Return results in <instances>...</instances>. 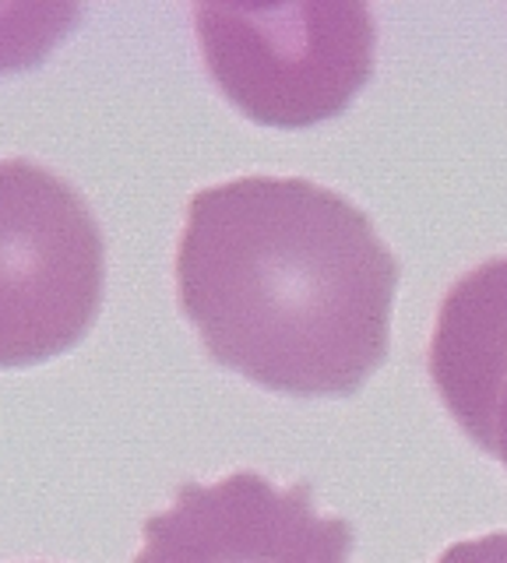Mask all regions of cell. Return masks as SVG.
I'll return each mask as SVG.
<instances>
[{
  "label": "cell",
  "mask_w": 507,
  "mask_h": 563,
  "mask_svg": "<svg viewBox=\"0 0 507 563\" xmlns=\"http://www.w3.org/2000/svg\"><path fill=\"white\" fill-rule=\"evenodd\" d=\"M437 563H507V532H489L469 542H454Z\"/></svg>",
  "instance_id": "cell-7"
},
{
  "label": "cell",
  "mask_w": 507,
  "mask_h": 563,
  "mask_svg": "<svg viewBox=\"0 0 507 563\" xmlns=\"http://www.w3.org/2000/svg\"><path fill=\"white\" fill-rule=\"evenodd\" d=\"M398 261L353 201L300 176H240L187 201L180 310L212 356L300 398H342L388 360Z\"/></svg>",
  "instance_id": "cell-1"
},
{
  "label": "cell",
  "mask_w": 507,
  "mask_h": 563,
  "mask_svg": "<svg viewBox=\"0 0 507 563\" xmlns=\"http://www.w3.org/2000/svg\"><path fill=\"white\" fill-rule=\"evenodd\" d=\"M107 289V243L81 194L32 158H0V366L85 339Z\"/></svg>",
  "instance_id": "cell-2"
},
{
  "label": "cell",
  "mask_w": 507,
  "mask_h": 563,
  "mask_svg": "<svg viewBox=\"0 0 507 563\" xmlns=\"http://www.w3.org/2000/svg\"><path fill=\"white\" fill-rule=\"evenodd\" d=\"M78 8L67 4H0V70H25L43 64L71 25Z\"/></svg>",
  "instance_id": "cell-6"
},
{
  "label": "cell",
  "mask_w": 507,
  "mask_h": 563,
  "mask_svg": "<svg viewBox=\"0 0 507 563\" xmlns=\"http://www.w3.org/2000/svg\"><path fill=\"white\" fill-rule=\"evenodd\" d=\"M195 29L222 96L268 128L335 117L374 75L377 29L363 4H201Z\"/></svg>",
  "instance_id": "cell-3"
},
{
  "label": "cell",
  "mask_w": 507,
  "mask_h": 563,
  "mask_svg": "<svg viewBox=\"0 0 507 563\" xmlns=\"http://www.w3.org/2000/svg\"><path fill=\"white\" fill-rule=\"evenodd\" d=\"M353 525L324 518L313 486L278 489L261 472L180 483L173 507L145 521L134 563H349Z\"/></svg>",
  "instance_id": "cell-4"
},
{
  "label": "cell",
  "mask_w": 507,
  "mask_h": 563,
  "mask_svg": "<svg viewBox=\"0 0 507 563\" xmlns=\"http://www.w3.org/2000/svg\"><path fill=\"white\" fill-rule=\"evenodd\" d=\"M430 380L465 437L507 468V257L465 272L437 310Z\"/></svg>",
  "instance_id": "cell-5"
}]
</instances>
